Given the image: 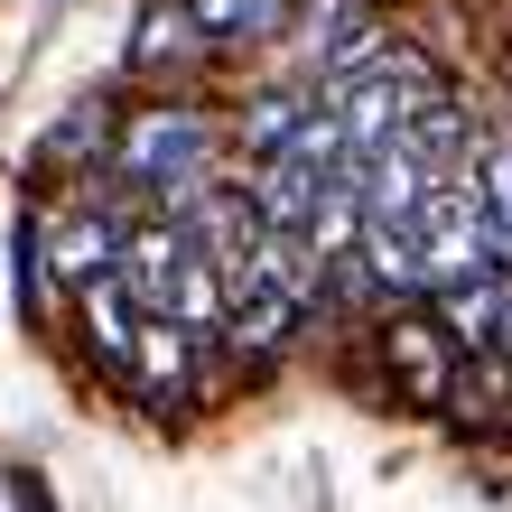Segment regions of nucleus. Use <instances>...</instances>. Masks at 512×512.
Returning <instances> with one entry per match:
<instances>
[{"label":"nucleus","mask_w":512,"mask_h":512,"mask_svg":"<svg viewBox=\"0 0 512 512\" xmlns=\"http://www.w3.org/2000/svg\"><path fill=\"white\" fill-rule=\"evenodd\" d=\"M112 261H122V233H112L103 215H84L75 233H66V243H56V270H66V280L84 289V280H94V270H112Z\"/></svg>","instance_id":"20e7f679"},{"label":"nucleus","mask_w":512,"mask_h":512,"mask_svg":"<svg viewBox=\"0 0 512 512\" xmlns=\"http://www.w3.org/2000/svg\"><path fill=\"white\" fill-rule=\"evenodd\" d=\"M140 298L122 289V270H94V280H84V326H94V345H103V364L112 373H131V345H140Z\"/></svg>","instance_id":"f03ea898"},{"label":"nucleus","mask_w":512,"mask_h":512,"mask_svg":"<svg viewBox=\"0 0 512 512\" xmlns=\"http://www.w3.org/2000/svg\"><path fill=\"white\" fill-rule=\"evenodd\" d=\"M475 215H485V252H494V270H512V140H494L485 168H475Z\"/></svg>","instance_id":"7ed1b4c3"},{"label":"nucleus","mask_w":512,"mask_h":512,"mask_svg":"<svg viewBox=\"0 0 512 512\" xmlns=\"http://www.w3.org/2000/svg\"><path fill=\"white\" fill-rule=\"evenodd\" d=\"M205 159H215V131L187 103L140 112V131L122 140V177L131 187H159V196H205Z\"/></svg>","instance_id":"f257e3e1"}]
</instances>
